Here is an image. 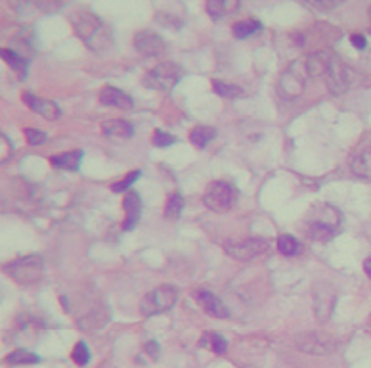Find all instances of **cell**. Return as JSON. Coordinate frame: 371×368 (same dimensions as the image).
<instances>
[{
  "label": "cell",
  "mask_w": 371,
  "mask_h": 368,
  "mask_svg": "<svg viewBox=\"0 0 371 368\" xmlns=\"http://www.w3.org/2000/svg\"><path fill=\"white\" fill-rule=\"evenodd\" d=\"M343 215L335 206L329 204H316L304 217V234L312 242H329L341 232Z\"/></svg>",
  "instance_id": "6da1fadb"
},
{
  "label": "cell",
  "mask_w": 371,
  "mask_h": 368,
  "mask_svg": "<svg viewBox=\"0 0 371 368\" xmlns=\"http://www.w3.org/2000/svg\"><path fill=\"white\" fill-rule=\"evenodd\" d=\"M71 25L75 29V35L96 54H106L113 45L111 33L106 28V23L92 12H87V10L75 12L71 16Z\"/></svg>",
  "instance_id": "7a4b0ae2"
},
{
  "label": "cell",
  "mask_w": 371,
  "mask_h": 368,
  "mask_svg": "<svg viewBox=\"0 0 371 368\" xmlns=\"http://www.w3.org/2000/svg\"><path fill=\"white\" fill-rule=\"evenodd\" d=\"M182 75H184V69H182L178 63L161 62L157 63L153 69L146 73V77L142 79V85L151 90L168 94V92H172V89L180 83Z\"/></svg>",
  "instance_id": "3957f363"
},
{
  "label": "cell",
  "mask_w": 371,
  "mask_h": 368,
  "mask_svg": "<svg viewBox=\"0 0 371 368\" xmlns=\"http://www.w3.org/2000/svg\"><path fill=\"white\" fill-rule=\"evenodd\" d=\"M308 79L310 75L308 69H306V63H304V58L293 62L291 65L283 72L282 77H280V83H278L280 96L285 100H293L297 98V96H301L304 89H306Z\"/></svg>",
  "instance_id": "277c9868"
},
{
  "label": "cell",
  "mask_w": 371,
  "mask_h": 368,
  "mask_svg": "<svg viewBox=\"0 0 371 368\" xmlns=\"http://www.w3.org/2000/svg\"><path fill=\"white\" fill-rule=\"evenodd\" d=\"M4 270L12 277V280H16L21 286H31L43 279L45 265H43V257L25 255V257H19V259L8 263Z\"/></svg>",
  "instance_id": "5b68a950"
},
{
  "label": "cell",
  "mask_w": 371,
  "mask_h": 368,
  "mask_svg": "<svg viewBox=\"0 0 371 368\" xmlns=\"http://www.w3.org/2000/svg\"><path fill=\"white\" fill-rule=\"evenodd\" d=\"M238 198L239 192L234 184L226 180H216V182H211V186L205 190L203 204L214 213H226L236 206Z\"/></svg>",
  "instance_id": "8992f818"
},
{
  "label": "cell",
  "mask_w": 371,
  "mask_h": 368,
  "mask_svg": "<svg viewBox=\"0 0 371 368\" xmlns=\"http://www.w3.org/2000/svg\"><path fill=\"white\" fill-rule=\"evenodd\" d=\"M178 301V290L170 284L151 290L148 296L140 301V311L144 316H155V314L167 313Z\"/></svg>",
  "instance_id": "52a82bcc"
},
{
  "label": "cell",
  "mask_w": 371,
  "mask_h": 368,
  "mask_svg": "<svg viewBox=\"0 0 371 368\" xmlns=\"http://www.w3.org/2000/svg\"><path fill=\"white\" fill-rule=\"evenodd\" d=\"M224 252L238 261H255L270 252V240L266 238H241L224 243Z\"/></svg>",
  "instance_id": "ba28073f"
},
{
  "label": "cell",
  "mask_w": 371,
  "mask_h": 368,
  "mask_svg": "<svg viewBox=\"0 0 371 368\" xmlns=\"http://www.w3.org/2000/svg\"><path fill=\"white\" fill-rule=\"evenodd\" d=\"M324 77H326L329 92L335 94V96H341V94H345L346 90L350 89V72H348V67H346L345 62L339 56L333 54Z\"/></svg>",
  "instance_id": "9c48e42d"
},
{
  "label": "cell",
  "mask_w": 371,
  "mask_h": 368,
  "mask_svg": "<svg viewBox=\"0 0 371 368\" xmlns=\"http://www.w3.org/2000/svg\"><path fill=\"white\" fill-rule=\"evenodd\" d=\"M134 48L140 52L142 56H159L161 52H165V48H167V43H165V39L159 35V33H155V31H138L136 35H134Z\"/></svg>",
  "instance_id": "30bf717a"
},
{
  "label": "cell",
  "mask_w": 371,
  "mask_h": 368,
  "mask_svg": "<svg viewBox=\"0 0 371 368\" xmlns=\"http://www.w3.org/2000/svg\"><path fill=\"white\" fill-rule=\"evenodd\" d=\"M297 345L304 353H310V355H329L331 351L335 349L333 340L329 336H322L318 332L302 334L301 338L297 340Z\"/></svg>",
  "instance_id": "8fae6325"
},
{
  "label": "cell",
  "mask_w": 371,
  "mask_h": 368,
  "mask_svg": "<svg viewBox=\"0 0 371 368\" xmlns=\"http://www.w3.org/2000/svg\"><path fill=\"white\" fill-rule=\"evenodd\" d=\"M194 297L209 316H214V318H228L230 316V309L224 305L221 297L209 292V290H195Z\"/></svg>",
  "instance_id": "7c38bea8"
},
{
  "label": "cell",
  "mask_w": 371,
  "mask_h": 368,
  "mask_svg": "<svg viewBox=\"0 0 371 368\" xmlns=\"http://www.w3.org/2000/svg\"><path fill=\"white\" fill-rule=\"evenodd\" d=\"M123 207H124V221H123V230L124 232H131L134 226L138 225L142 217V209H144V204H142L140 196L134 192V190H128L124 194L123 198Z\"/></svg>",
  "instance_id": "4fadbf2b"
},
{
  "label": "cell",
  "mask_w": 371,
  "mask_h": 368,
  "mask_svg": "<svg viewBox=\"0 0 371 368\" xmlns=\"http://www.w3.org/2000/svg\"><path fill=\"white\" fill-rule=\"evenodd\" d=\"M23 102L27 104V108L31 109V111H35L38 116H43L48 121H54V119H60L62 117V108L52 102V100H45V98H38L35 94H31V92H25L23 94Z\"/></svg>",
  "instance_id": "5bb4252c"
},
{
  "label": "cell",
  "mask_w": 371,
  "mask_h": 368,
  "mask_svg": "<svg viewBox=\"0 0 371 368\" xmlns=\"http://www.w3.org/2000/svg\"><path fill=\"white\" fill-rule=\"evenodd\" d=\"M100 104L119 109H133L134 100L126 92L115 89V87H104L100 90Z\"/></svg>",
  "instance_id": "9a60e30c"
},
{
  "label": "cell",
  "mask_w": 371,
  "mask_h": 368,
  "mask_svg": "<svg viewBox=\"0 0 371 368\" xmlns=\"http://www.w3.org/2000/svg\"><path fill=\"white\" fill-rule=\"evenodd\" d=\"M102 133L109 140H131L134 136V125L124 119H111L102 125Z\"/></svg>",
  "instance_id": "2e32d148"
},
{
  "label": "cell",
  "mask_w": 371,
  "mask_h": 368,
  "mask_svg": "<svg viewBox=\"0 0 371 368\" xmlns=\"http://www.w3.org/2000/svg\"><path fill=\"white\" fill-rule=\"evenodd\" d=\"M82 158H85V152H82V150H73V152L54 155L52 160H50V163H52V167H56V169L75 173V171H79Z\"/></svg>",
  "instance_id": "e0dca14e"
},
{
  "label": "cell",
  "mask_w": 371,
  "mask_h": 368,
  "mask_svg": "<svg viewBox=\"0 0 371 368\" xmlns=\"http://www.w3.org/2000/svg\"><path fill=\"white\" fill-rule=\"evenodd\" d=\"M2 60L12 67V72L18 75V79H21V81L27 79V72H29V60L27 58L19 56L18 52H14L8 46V48L2 50Z\"/></svg>",
  "instance_id": "ac0fdd59"
},
{
  "label": "cell",
  "mask_w": 371,
  "mask_h": 368,
  "mask_svg": "<svg viewBox=\"0 0 371 368\" xmlns=\"http://www.w3.org/2000/svg\"><path fill=\"white\" fill-rule=\"evenodd\" d=\"M214 138H216V129H212V127L197 125L190 133V142L194 144L195 148H199V150L207 148Z\"/></svg>",
  "instance_id": "d6986e66"
},
{
  "label": "cell",
  "mask_w": 371,
  "mask_h": 368,
  "mask_svg": "<svg viewBox=\"0 0 371 368\" xmlns=\"http://www.w3.org/2000/svg\"><path fill=\"white\" fill-rule=\"evenodd\" d=\"M199 345H201V347H207V349H211L214 355H224V353L228 351V341H226V338L218 332L203 334L201 340H199Z\"/></svg>",
  "instance_id": "ffe728a7"
},
{
  "label": "cell",
  "mask_w": 371,
  "mask_h": 368,
  "mask_svg": "<svg viewBox=\"0 0 371 368\" xmlns=\"http://www.w3.org/2000/svg\"><path fill=\"white\" fill-rule=\"evenodd\" d=\"M352 171L356 177H360L363 180L371 182V148L363 150L362 153H358L352 162Z\"/></svg>",
  "instance_id": "44dd1931"
},
{
  "label": "cell",
  "mask_w": 371,
  "mask_h": 368,
  "mask_svg": "<svg viewBox=\"0 0 371 368\" xmlns=\"http://www.w3.org/2000/svg\"><path fill=\"white\" fill-rule=\"evenodd\" d=\"M262 29V23L258 21V19H245V21H238L232 31H234V36L238 39V41H245L249 36L256 35L258 31Z\"/></svg>",
  "instance_id": "7402d4cb"
},
{
  "label": "cell",
  "mask_w": 371,
  "mask_h": 368,
  "mask_svg": "<svg viewBox=\"0 0 371 368\" xmlns=\"http://www.w3.org/2000/svg\"><path fill=\"white\" fill-rule=\"evenodd\" d=\"M212 89L214 92L222 96V98H228V100H236V98H243L245 96V90L238 87V85H230V83L221 81V79H214L212 81Z\"/></svg>",
  "instance_id": "603a6c76"
},
{
  "label": "cell",
  "mask_w": 371,
  "mask_h": 368,
  "mask_svg": "<svg viewBox=\"0 0 371 368\" xmlns=\"http://www.w3.org/2000/svg\"><path fill=\"white\" fill-rule=\"evenodd\" d=\"M278 250L285 257H295L297 253H301V243L291 234H282L278 236Z\"/></svg>",
  "instance_id": "cb8c5ba5"
},
{
  "label": "cell",
  "mask_w": 371,
  "mask_h": 368,
  "mask_svg": "<svg viewBox=\"0 0 371 368\" xmlns=\"http://www.w3.org/2000/svg\"><path fill=\"white\" fill-rule=\"evenodd\" d=\"M6 362L8 365H14V367H21V365H38L41 362V357L31 353V351L25 349H16L10 353L6 357Z\"/></svg>",
  "instance_id": "d4e9b609"
},
{
  "label": "cell",
  "mask_w": 371,
  "mask_h": 368,
  "mask_svg": "<svg viewBox=\"0 0 371 368\" xmlns=\"http://www.w3.org/2000/svg\"><path fill=\"white\" fill-rule=\"evenodd\" d=\"M182 211H184V198L178 192L170 194L167 199V206H165V217L167 219H178L182 215Z\"/></svg>",
  "instance_id": "484cf974"
},
{
  "label": "cell",
  "mask_w": 371,
  "mask_h": 368,
  "mask_svg": "<svg viewBox=\"0 0 371 368\" xmlns=\"http://www.w3.org/2000/svg\"><path fill=\"white\" fill-rule=\"evenodd\" d=\"M71 357L73 360L79 365V367H87L90 362V349L89 345L85 343V341H79L75 347H73V353H71Z\"/></svg>",
  "instance_id": "4316f807"
},
{
  "label": "cell",
  "mask_w": 371,
  "mask_h": 368,
  "mask_svg": "<svg viewBox=\"0 0 371 368\" xmlns=\"http://www.w3.org/2000/svg\"><path fill=\"white\" fill-rule=\"evenodd\" d=\"M140 177H142L140 171H133V173H128V175H126L123 180L115 182V184L111 186V190H113L115 194H121V192H128V190H131V186H133L134 182L140 179Z\"/></svg>",
  "instance_id": "83f0119b"
},
{
  "label": "cell",
  "mask_w": 371,
  "mask_h": 368,
  "mask_svg": "<svg viewBox=\"0 0 371 368\" xmlns=\"http://www.w3.org/2000/svg\"><path fill=\"white\" fill-rule=\"evenodd\" d=\"M205 10H207V14L211 16L212 21H218V19L224 18V14H226V4L221 2V0H209V2L205 4Z\"/></svg>",
  "instance_id": "f1b7e54d"
},
{
  "label": "cell",
  "mask_w": 371,
  "mask_h": 368,
  "mask_svg": "<svg viewBox=\"0 0 371 368\" xmlns=\"http://www.w3.org/2000/svg\"><path fill=\"white\" fill-rule=\"evenodd\" d=\"M151 142H153V146H157V148H168V146L177 144V138L165 133V131H155L153 136H151Z\"/></svg>",
  "instance_id": "f546056e"
},
{
  "label": "cell",
  "mask_w": 371,
  "mask_h": 368,
  "mask_svg": "<svg viewBox=\"0 0 371 368\" xmlns=\"http://www.w3.org/2000/svg\"><path fill=\"white\" fill-rule=\"evenodd\" d=\"M25 136H27V142L31 144V146H41V144L46 142V133L43 131H38V129H25Z\"/></svg>",
  "instance_id": "4dcf8cb0"
},
{
  "label": "cell",
  "mask_w": 371,
  "mask_h": 368,
  "mask_svg": "<svg viewBox=\"0 0 371 368\" xmlns=\"http://www.w3.org/2000/svg\"><path fill=\"white\" fill-rule=\"evenodd\" d=\"M144 349H146V353H148V355H150V357H151V359H153V360L159 359L161 347H159V343H157V341H148V343H146V347H144Z\"/></svg>",
  "instance_id": "1f68e13d"
},
{
  "label": "cell",
  "mask_w": 371,
  "mask_h": 368,
  "mask_svg": "<svg viewBox=\"0 0 371 368\" xmlns=\"http://www.w3.org/2000/svg\"><path fill=\"white\" fill-rule=\"evenodd\" d=\"M350 43H352L354 48H358V50H366V46H368L366 36L360 35V33H354V35H350Z\"/></svg>",
  "instance_id": "d6a6232c"
},
{
  "label": "cell",
  "mask_w": 371,
  "mask_h": 368,
  "mask_svg": "<svg viewBox=\"0 0 371 368\" xmlns=\"http://www.w3.org/2000/svg\"><path fill=\"white\" fill-rule=\"evenodd\" d=\"M308 6L316 10H331L335 8V6H339V2H312Z\"/></svg>",
  "instance_id": "836d02e7"
},
{
  "label": "cell",
  "mask_w": 371,
  "mask_h": 368,
  "mask_svg": "<svg viewBox=\"0 0 371 368\" xmlns=\"http://www.w3.org/2000/svg\"><path fill=\"white\" fill-rule=\"evenodd\" d=\"M363 272L371 279V257H368V259L363 261Z\"/></svg>",
  "instance_id": "e575fe53"
},
{
  "label": "cell",
  "mask_w": 371,
  "mask_h": 368,
  "mask_svg": "<svg viewBox=\"0 0 371 368\" xmlns=\"http://www.w3.org/2000/svg\"><path fill=\"white\" fill-rule=\"evenodd\" d=\"M370 19H371V6H370Z\"/></svg>",
  "instance_id": "d590c367"
}]
</instances>
